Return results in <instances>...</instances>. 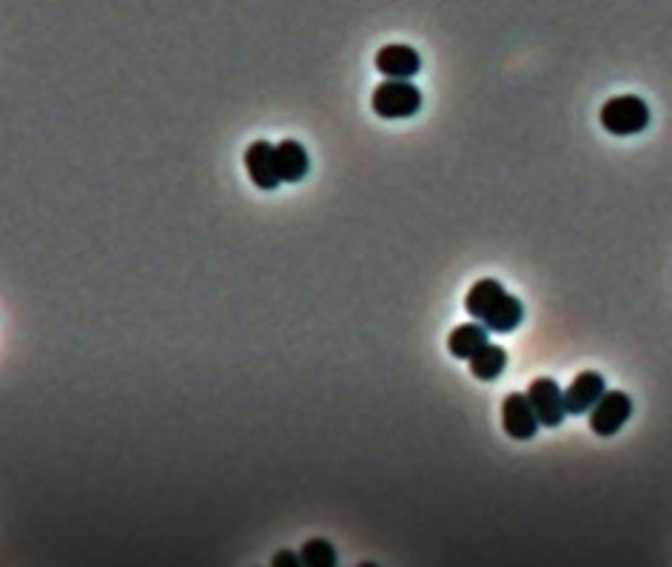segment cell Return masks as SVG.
<instances>
[{
	"mask_svg": "<svg viewBox=\"0 0 672 567\" xmlns=\"http://www.w3.org/2000/svg\"><path fill=\"white\" fill-rule=\"evenodd\" d=\"M467 314L476 322H482L493 334H510L524 320V305L519 297H513L499 280L485 277L467 291L465 297Z\"/></svg>",
	"mask_w": 672,
	"mask_h": 567,
	"instance_id": "1",
	"label": "cell"
},
{
	"mask_svg": "<svg viewBox=\"0 0 672 567\" xmlns=\"http://www.w3.org/2000/svg\"><path fill=\"white\" fill-rule=\"evenodd\" d=\"M598 120L616 137H633L650 126V106L638 95H616L601 106Z\"/></svg>",
	"mask_w": 672,
	"mask_h": 567,
	"instance_id": "2",
	"label": "cell"
},
{
	"mask_svg": "<svg viewBox=\"0 0 672 567\" xmlns=\"http://www.w3.org/2000/svg\"><path fill=\"white\" fill-rule=\"evenodd\" d=\"M374 112L385 120H405L422 109V92L413 86L411 80H385L374 89Z\"/></svg>",
	"mask_w": 672,
	"mask_h": 567,
	"instance_id": "3",
	"label": "cell"
},
{
	"mask_svg": "<svg viewBox=\"0 0 672 567\" xmlns=\"http://www.w3.org/2000/svg\"><path fill=\"white\" fill-rule=\"evenodd\" d=\"M633 416V399L624 391H604L590 408V431L598 436H613L621 431V425Z\"/></svg>",
	"mask_w": 672,
	"mask_h": 567,
	"instance_id": "4",
	"label": "cell"
},
{
	"mask_svg": "<svg viewBox=\"0 0 672 567\" xmlns=\"http://www.w3.org/2000/svg\"><path fill=\"white\" fill-rule=\"evenodd\" d=\"M527 397L533 402V411L539 416L544 428H559L567 416V408H564V391L559 388V382L550 377H539L530 382L527 388Z\"/></svg>",
	"mask_w": 672,
	"mask_h": 567,
	"instance_id": "5",
	"label": "cell"
},
{
	"mask_svg": "<svg viewBox=\"0 0 672 567\" xmlns=\"http://www.w3.org/2000/svg\"><path fill=\"white\" fill-rule=\"evenodd\" d=\"M539 416L533 411V402L527 394H507L502 402V428L513 439H533L539 434Z\"/></svg>",
	"mask_w": 672,
	"mask_h": 567,
	"instance_id": "6",
	"label": "cell"
},
{
	"mask_svg": "<svg viewBox=\"0 0 672 567\" xmlns=\"http://www.w3.org/2000/svg\"><path fill=\"white\" fill-rule=\"evenodd\" d=\"M245 171L251 183L262 191H274L280 186V171H277V154L268 140H254L245 149Z\"/></svg>",
	"mask_w": 672,
	"mask_h": 567,
	"instance_id": "7",
	"label": "cell"
},
{
	"mask_svg": "<svg viewBox=\"0 0 672 567\" xmlns=\"http://www.w3.org/2000/svg\"><path fill=\"white\" fill-rule=\"evenodd\" d=\"M376 69L391 80H411L422 69V57L408 43H391L376 52Z\"/></svg>",
	"mask_w": 672,
	"mask_h": 567,
	"instance_id": "8",
	"label": "cell"
},
{
	"mask_svg": "<svg viewBox=\"0 0 672 567\" xmlns=\"http://www.w3.org/2000/svg\"><path fill=\"white\" fill-rule=\"evenodd\" d=\"M607 391V382L596 371H584L579 377H573V382L567 385L564 391V408H567V416H579L590 414V408L596 405L598 399L604 397Z\"/></svg>",
	"mask_w": 672,
	"mask_h": 567,
	"instance_id": "9",
	"label": "cell"
},
{
	"mask_svg": "<svg viewBox=\"0 0 672 567\" xmlns=\"http://www.w3.org/2000/svg\"><path fill=\"white\" fill-rule=\"evenodd\" d=\"M490 331H487L482 322H465V325H456L453 331H450L448 337V351L456 357V360H473L482 348H485L490 337H487Z\"/></svg>",
	"mask_w": 672,
	"mask_h": 567,
	"instance_id": "10",
	"label": "cell"
},
{
	"mask_svg": "<svg viewBox=\"0 0 672 567\" xmlns=\"http://www.w3.org/2000/svg\"><path fill=\"white\" fill-rule=\"evenodd\" d=\"M274 154H277V171L282 183H299L311 169L308 152L299 140H282L274 146Z\"/></svg>",
	"mask_w": 672,
	"mask_h": 567,
	"instance_id": "11",
	"label": "cell"
},
{
	"mask_svg": "<svg viewBox=\"0 0 672 567\" xmlns=\"http://www.w3.org/2000/svg\"><path fill=\"white\" fill-rule=\"evenodd\" d=\"M504 368H507V351L502 345H493V342H487L485 348L470 360V374L482 379V382L499 379L504 374Z\"/></svg>",
	"mask_w": 672,
	"mask_h": 567,
	"instance_id": "12",
	"label": "cell"
},
{
	"mask_svg": "<svg viewBox=\"0 0 672 567\" xmlns=\"http://www.w3.org/2000/svg\"><path fill=\"white\" fill-rule=\"evenodd\" d=\"M302 565L305 567H334L336 565V550L328 539H308L302 550Z\"/></svg>",
	"mask_w": 672,
	"mask_h": 567,
	"instance_id": "13",
	"label": "cell"
},
{
	"mask_svg": "<svg viewBox=\"0 0 672 567\" xmlns=\"http://www.w3.org/2000/svg\"><path fill=\"white\" fill-rule=\"evenodd\" d=\"M271 562H274L277 567H280V565L299 567V565H302V556H299V553H288V550H282V553H277V556H274Z\"/></svg>",
	"mask_w": 672,
	"mask_h": 567,
	"instance_id": "14",
	"label": "cell"
}]
</instances>
